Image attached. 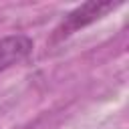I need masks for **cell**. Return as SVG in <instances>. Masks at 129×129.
Segmentation results:
<instances>
[{"label":"cell","instance_id":"obj_1","mask_svg":"<svg viewBox=\"0 0 129 129\" xmlns=\"http://www.w3.org/2000/svg\"><path fill=\"white\" fill-rule=\"evenodd\" d=\"M115 6H117L115 2H85L83 6L75 8L73 12H69V14L62 18V22H60V24L56 26V30H54V38H56V40H58V38H67L69 34L77 32L79 28H83V26L99 20V18L105 16L109 10H113Z\"/></svg>","mask_w":129,"mask_h":129},{"label":"cell","instance_id":"obj_2","mask_svg":"<svg viewBox=\"0 0 129 129\" xmlns=\"http://www.w3.org/2000/svg\"><path fill=\"white\" fill-rule=\"evenodd\" d=\"M32 40L24 34L6 36L0 40V71H6L18 62H22L32 52Z\"/></svg>","mask_w":129,"mask_h":129}]
</instances>
